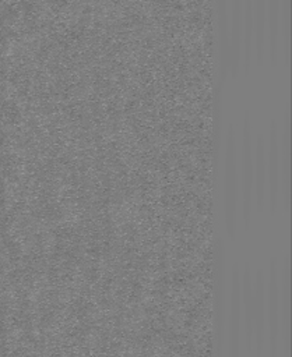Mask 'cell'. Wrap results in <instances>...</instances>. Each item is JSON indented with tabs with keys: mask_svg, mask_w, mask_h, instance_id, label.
Listing matches in <instances>:
<instances>
[{
	"mask_svg": "<svg viewBox=\"0 0 292 357\" xmlns=\"http://www.w3.org/2000/svg\"><path fill=\"white\" fill-rule=\"evenodd\" d=\"M239 191H240V215L242 222L246 226L251 211L253 198V148H251V131L249 113L243 114V131L240 146V170H239Z\"/></svg>",
	"mask_w": 292,
	"mask_h": 357,
	"instance_id": "7a4b0ae2",
	"label": "cell"
},
{
	"mask_svg": "<svg viewBox=\"0 0 292 357\" xmlns=\"http://www.w3.org/2000/svg\"><path fill=\"white\" fill-rule=\"evenodd\" d=\"M235 131L233 126L229 123L226 130V148H225V226L229 236H233L238 222V192H239V174H238V160H236V146H235Z\"/></svg>",
	"mask_w": 292,
	"mask_h": 357,
	"instance_id": "6da1fadb",
	"label": "cell"
},
{
	"mask_svg": "<svg viewBox=\"0 0 292 357\" xmlns=\"http://www.w3.org/2000/svg\"><path fill=\"white\" fill-rule=\"evenodd\" d=\"M289 112H285V121H284V138H282V191H284V204L288 208L289 205Z\"/></svg>",
	"mask_w": 292,
	"mask_h": 357,
	"instance_id": "9c48e42d",
	"label": "cell"
},
{
	"mask_svg": "<svg viewBox=\"0 0 292 357\" xmlns=\"http://www.w3.org/2000/svg\"><path fill=\"white\" fill-rule=\"evenodd\" d=\"M268 28H270V56L272 60L277 57L278 49V33H279V1L271 0L268 4Z\"/></svg>",
	"mask_w": 292,
	"mask_h": 357,
	"instance_id": "30bf717a",
	"label": "cell"
},
{
	"mask_svg": "<svg viewBox=\"0 0 292 357\" xmlns=\"http://www.w3.org/2000/svg\"><path fill=\"white\" fill-rule=\"evenodd\" d=\"M253 1L246 0L244 8L242 10V60L240 64L244 70H247L251 60V49H253Z\"/></svg>",
	"mask_w": 292,
	"mask_h": 357,
	"instance_id": "52a82bcc",
	"label": "cell"
},
{
	"mask_svg": "<svg viewBox=\"0 0 292 357\" xmlns=\"http://www.w3.org/2000/svg\"><path fill=\"white\" fill-rule=\"evenodd\" d=\"M284 13H282V25H284V47L285 59H289V0H284Z\"/></svg>",
	"mask_w": 292,
	"mask_h": 357,
	"instance_id": "8fae6325",
	"label": "cell"
},
{
	"mask_svg": "<svg viewBox=\"0 0 292 357\" xmlns=\"http://www.w3.org/2000/svg\"><path fill=\"white\" fill-rule=\"evenodd\" d=\"M218 8V54H219V74L226 75L229 70V15L225 0H219Z\"/></svg>",
	"mask_w": 292,
	"mask_h": 357,
	"instance_id": "8992f818",
	"label": "cell"
},
{
	"mask_svg": "<svg viewBox=\"0 0 292 357\" xmlns=\"http://www.w3.org/2000/svg\"><path fill=\"white\" fill-rule=\"evenodd\" d=\"M253 188L257 197V205L261 206L265 198V188H267V159H265L264 139L261 134L257 137V142L254 148Z\"/></svg>",
	"mask_w": 292,
	"mask_h": 357,
	"instance_id": "5b68a950",
	"label": "cell"
},
{
	"mask_svg": "<svg viewBox=\"0 0 292 357\" xmlns=\"http://www.w3.org/2000/svg\"><path fill=\"white\" fill-rule=\"evenodd\" d=\"M268 162H267V176H268V206L271 211L275 209L279 192V148H278V128L275 120H271L268 127Z\"/></svg>",
	"mask_w": 292,
	"mask_h": 357,
	"instance_id": "3957f363",
	"label": "cell"
},
{
	"mask_svg": "<svg viewBox=\"0 0 292 357\" xmlns=\"http://www.w3.org/2000/svg\"><path fill=\"white\" fill-rule=\"evenodd\" d=\"M253 11V38L257 50V59L260 60L264 53V32H265V1L256 0L251 6Z\"/></svg>",
	"mask_w": 292,
	"mask_h": 357,
	"instance_id": "ba28073f",
	"label": "cell"
},
{
	"mask_svg": "<svg viewBox=\"0 0 292 357\" xmlns=\"http://www.w3.org/2000/svg\"><path fill=\"white\" fill-rule=\"evenodd\" d=\"M229 18V70L236 74L242 60V3L239 0L232 1Z\"/></svg>",
	"mask_w": 292,
	"mask_h": 357,
	"instance_id": "277c9868",
	"label": "cell"
}]
</instances>
